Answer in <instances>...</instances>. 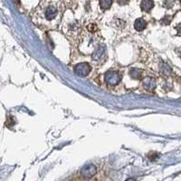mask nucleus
I'll return each mask as SVG.
<instances>
[{
    "mask_svg": "<svg viewBox=\"0 0 181 181\" xmlns=\"http://www.w3.org/2000/svg\"><path fill=\"white\" fill-rule=\"evenodd\" d=\"M104 80L106 83L110 86H115L117 85L120 80H121V75L120 73L116 71H110L107 72L104 75Z\"/></svg>",
    "mask_w": 181,
    "mask_h": 181,
    "instance_id": "nucleus-1",
    "label": "nucleus"
},
{
    "mask_svg": "<svg viewBox=\"0 0 181 181\" xmlns=\"http://www.w3.org/2000/svg\"><path fill=\"white\" fill-rule=\"evenodd\" d=\"M73 70L77 75L81 76V77H85L90 73L92 68H90V64L87 63H78L77 65H75Z\"/></svg>",
    "mask_w": 181,
    "mask_h": 181,
    "instance_id": "nucleus-2",
    "label": "nucleus"
},
{
    "mask_svg": "<svg viewBox=\"0 0 181 181\" xmlns=\"http://www.w3.org/2000/svg\"><path fill=\"white\" fill-rule=\"evenodd\" d=\"M95 173H96V167L94 165H92V164L84 166L81 169V174L84 177H87V178L93 177L95 175Z\"/></svg>",
    "mask_w": 181,
    "mask_h": 181,
    "instance_id": "nucleus-3",
    "label": "nucleus"
},
{
    "mask_svg": "<svg viewBox=\"0 0 181 181\" xmlns=\"http://www.w3.org/2000/svg\"><path fill=\"white\" fill-rule=\"evenodd\" d=\"M143 86L148 90H153L156 87V81L151 77H146L142 81Z\"/></svg>",
    "mask_w": 181,
    "mask_h": 181,
    "instance_id": "nucleus-4",
    "label": "nucleus"
},
{
    "mask_svg": "<svg viewBox=\"0 0 181 181\" xmlns=\"http://www.w3.org/2000/svg\"><path fill=\"white\" fill-rule=\"evenodd\" d=\"M57 15V9L54 6H48L44 11V16L47 20H53Z\"/></svg>",
    "mask_w": 181,
    "mask_h": 181,
    "instance_id": "nucleus-5",
    "label": "nucleus"
},
{
    "mask_svg": "<svg viewBox=\"0 0 181 181\" xmlns=\"http://www.w3.org/2000/svg\"><path fill=\"white\" fill-rule=\"evenodd\" d=\"M154 6V2L152 0H142L140 3V8L144 12H150Z\"/></svg>",
    "mask_w": 181,
    "mask_h": 181,
    "instance_id": "nucleus-6",
    "label": "nucleus"
},
{
    "mask_svg": "<svg viewBox=\"0 0 181 181\" xmlns=\"http://www.w3.org/2000/svg\"><path fill=\"white\" fill-rule=\"evenodd\" d=\"M104 53H105V45L104 44H100L98 46V48L96 49V51L93 54V59L95 60V61L100 59L101 56L103 55Z\"/></svg>",
    "mask_w": 181,
    "mask_h": 181,
    "instance_id": "nucleus-7",
    "label": "nucleus"
},
{
    "mask_svg": "<svg viewBox=\"0 0 181 181\" xmlns=\"http://www.w3.org/2000/svg\"><path fill=\"white\" fill-rule=\"evenodd\" d=\"M146 26H147V23L142 18L137 19V20L135 21V23H134V27H135V29L137 30V31H142L143 29H145Z\"/></svg>",
    "mask_w": 181,
    "mask_h": 181,
    "instance_id": "nucleus-8",
    "label": "nucleus"
},
{
    "mask_svg": "<svg viewBox=\"0 0 181 181\" xmlns=\"http://www.w3.org/2000/svg\"><path fill=\"white\" fill-rule=\"evenodd\" d=\"M140 74H141V73L140 72V70L137 69V68H131V69L130 70V75L132 79H134V80H138V79H140Z\"/></svg>",
    "mask_w": 181,
    "mask_h": 181,
    "instance_id": "nucleus-9",
    "label": "nucleus"
},
{
    "mask_svg": "<svg viewBox=\"0 0 181 181\" xmlns=\"http://www.w3.org/2000/svg\"><path fill=\"white\" fill-rule=\"evenodd\" d=\"M112 5V0H100V6L101 7V9L103 10H107L109 9Z\"/></svg>",
    "mask_w": 181,
    "mask_h": 181,
    "instance_id": "nucleus-10",
    "label": "nucleus"
},
{
    "mask_svg": "<svg viewBox=\"0 0 181 181\" xmlns=\"http://www.w3.org/2000/svg\"><path fill=\"white\" fill-rule=\"evenodd\" d=\"M160 71H161V73H163L165 74H169L171 73V68L169 67L167 64L163 63L162 65H160Z\"/></svg>",
    "mask_w": 181,
    "mask_h": 181,
    "instance_id": "nucleus-11",
    "label": "nucleus"
},
{
    "mask_svg": "<svg viewBox=\"0 0 181 181\" xmlns=\"http://www.w3.org/2000/svg\"><path fill=\"white\" fill-rule=\"evenodd\" d=\"M158 157H160V154L157 153V152H151V153L148 154V157L150 158V160H153V161L156 160Z\"/></svg>",
    "mask_w": 181,
    "mask_h": 181,
    "instance_id": "nucleus-12",
    "label": "nucleus"
},
{
    "mask_svg": "<svg viewBox=\"0 0 181 181\" xmlns=\"http://www.w3.org/2000/svg\"><path fill=\"white\" fill-rule=\"evenodd\" d=\"M88 29H89L90 32H95V31L97 30V26H96L94 24H92V25H90V26H88Z\"/></svg>",
    "mask_w": 181,
    "mask_h": 181,
    "instance_id": "nucleus-13",
    "label": "nucleus"
},
{
    "mask_svg": "<svg viewBox=\"0 0 181 181\" xmlns=\"http://www.w3.org/2000/svg\"><path fill=\"white\" fill-rule=\"evenodd\" d=\"M130 2V0H118V3L120 5V6H123V5H127L128 3Z\"/></svg>",
    "mask_w": 181,
    "mask_h": 181,
    "instance_id": "nucleus-14",
    "label": "nucleus"
},
{
    "mask_svg": "<svg viewBox=\"0 0 181 181\" xmlns=\"http://www.w3.org/2000/svg\"><path fill=\"white\" fill-rule=\"evenodd\" d=\"M177 32H178V33H179V35H180V33H181V24H178L177 26Z\"/></svg>",
    "mask_w": 181,
    "mask_h": 181,
    "instance_id": "nucleus-15",
    "label": "nucleus"
}]
</instances>
